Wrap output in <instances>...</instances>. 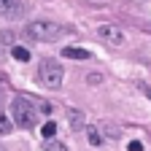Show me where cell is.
Here are the masks:
<instances>
[{"mask_svg":"<svg viewBox=\"0 0 151 151\" xmlns=\"http://www.w3.org/2000/svg\"><path fill=\"white\" fill-rule=\"evenodd\" d=\"M62 57H68V60H89V51L86 49H73V46H65L62 49Z\"/></svg>","mask_w":151,"mask_h":151,"instance_id":"6","label":"cell"},{"mask_svg":"<svg viewBox=\"0 0 151 151\" xmlns=\"http://www.w3.org/2000/svg\"><path fill=\"white\" fill-rule=\"evenodd\" d=\"M127 148H129V151H143V143H140V140H129Z\"/></svg>","mask_w":151,"mask_h":151,"instance_id":"14","label":"cell"},{"mask_svg":"<svg viewBox=\"0 0 151 151\" xmlns=\"http://www.w3.org/2000/svg\"><path fill=\"white\" fill-rule=\"evenodd\" d=\"M0 151H3V146H0Z\"/></svg>","mask_w":151,"mask_h":151,"instance_id":"17","label":"cell"},{"mask_svg":"<svg viewBox=\"0 0 151 151\" xmlns=\"http://www.w3.org/2000/svg\"><path fill=\"white\" fill-rule=\"evenodd\" d=\"M86 81H89V84H100V81H103V76H100V73H92Z\"/></svg>","mask_w":151,"mask_h":151,"instance_id":"15","label":"cell"},{"mask_svg":"<svg viewBox=\"0 0 151 151\" xmlns=\"http://www.w3.org/2000/svg\"><path fill=\"white\" fill-rule=\"evenodd\" d=\"M68 122H70L73 129H81V127H84V113H81V111H70V113H68Z\"/></svg>","mask_w":151,"mask_h":151,"instance_id":"7","label":"cell"},{"mask_svg":"<svg viewBox=\"0 0 151 151\" xmlns=\"http://www.w3.org/2000/svg\"><path fill=\"white\" fill-rule=\"evenodd\" d=\"M86 138H89L92 146H100V143H103V135H100L97 127H89V129H86Z\"/></svg>","mask_w":151,"mask_h":151,"instance_id":"10","label":"cell"},{"mask_svg":"<svg viewBox=\"0 0 151 151\" xmlns=\"http://www.w3.org/2000/svg\"><path fill=\"white\" fill-rule=\"evenodd\" d=\"M140 92H143V94H146V97L151 100V86H148V84H140Z\"/></svg>","mask_w":151,"mask_h":151,"instance_id":"16","label":"cell"},{"mask_svg":"<svg viewBox=\"0 0 151 151\" xmlns=\"http://www.w3.org/2000/svg\"><path fill=\"white\" fill-rule=\"evenodd\" d=\"M41 135H43L46 140H51V138L57 135V124H54V122H46V124H43V129H41Z\"/></svg>","mask_w":151,"mask_h":151,"instance_id":"11","label":"cell"},{"mask_svg":"<svg viewBox=\"0 0 151 151\" xmlns=\"http://www.w3.org/2000/svg\"><path fill=\"white\" fill-rule=\"evenodd\" d=\"M24 35L32 38V41H57V38L65 35V27L41 19V22H30V24L24 27Z\"/></svg>","mask_w":151,"mask_h":151,"instance_id":"2","label":"cell"},{"mask_svg":"<svg viewBox=\"0 0 151 151\" xmlns=\"http://www.w3.org/2000/svg\"><path fill=\"white\" fill-rule=\"evenodd\" d=\"M97 38L105 41L108 46H122L124 43V32L116 27V24H100L97 27Z\"/></svg>","mask_w":151,"mask_h":151,"instance_id":"5","label":"cell"},{"mask_svg":"<svg viewBox=\"0 0 151 151\" xmlns=\"http://www.w3.org/2000/svg\"><path fill=\"white\" fill-rule=\"evenodd\" d=\"M11 116H14V124H19L22 129H32L38 124V108L32 105L30 97L16 94V97L11 100Z\"/></svg>","mask_w":151,"mask_h":151,"instance_id":"1","label":"cell"},{"mask_svg":"<svg viewBox=\"0 0 151 151\" xmlns=\"http://www.w3.org/2000/svg\"><path fill=\"white\" fill-rule=\"evenodd\" d=\"M27 14L24 0H0V16L3 19H22Z\"/></svg>","mask_w":151,"mask_h":151,"instance_id":"4","label":"cell"},{"mask_svg":"<svg viewBox=\"0 0 151 151\" xmlns=\"http://www.w3.org/2000/svg\"><path fill=\"white\" fill-rule=\"evenodd\" d=\"M62 65L54 62V60H41V68H38V81H41L46 89H60L62 86Z\"/></svg>","mask_w":151,"mask_h":151,"instance_id":"3","label":"cell"},{"mask_svg":"<svg viewBox=\"0 0 151 151\" xmlns=\"http://www.w3.org/2000/svg\"><path fill=\"white\" fill-rule=\"evenodd\" d=\"M97 129H105V135H108V138H119V135H122V132H119L116 127H111V124H100Z\"/></svg>","mask_w":151,"mask_h":151,"instance_id":"13","label":"cell"},{"mask_svg":"<svg viewBox=\"0 0 151 151\" xmlns=\"http://www.w3.org/2000/svg\"><path fill=\"white\" fill-rule=\"evenodd\" d=\"M43 151H68V146L51 138V140H46V148H43Z\"/></svg>","mask_w":151,"mask_h":151,"instance_id":"12","label":"cell"},{"mask_svg":"<svg viewBox=\"0 0 151 151\" xmlns=\"http://www.w3.org/2000/svg\"><path fill=\"white\" fill-rule=\"evenodd\" d=\"M11 54H14V60H19V62H27V60H30V51H27L24 46H14Z\"/></svg>","mask_w":151,"mask_h":151,"instance_id":"9","label":"cell"},{"mask_svg":"<svg viewBox=\"0 0 151 151\" xmlns=\"http://www.w3.org/2000/svg\"><path fill=\"white\" fill-rule=\"evenodd\" d=\"M11 129H14V122L0 111V135H11Z\"/></svg>","mask_w":151,"mask_h":151,"instance_id":"8","label":"cell"}]
</instances>
